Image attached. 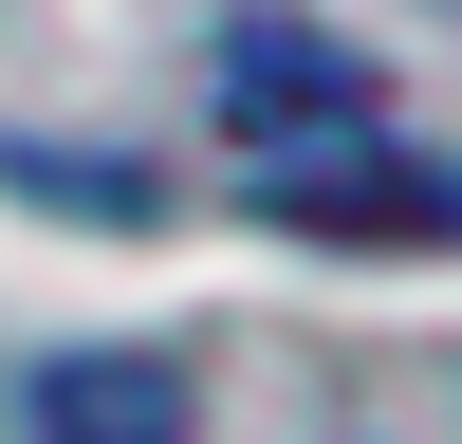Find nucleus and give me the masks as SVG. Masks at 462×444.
<instances>
[{"mask_svg":"<svg viewBox=\"0 0 462 444\" xmlns=\"http://www.w3.org/2000/svg\"><path fill=\"white\" fill-rule=\"evenodd\" d=\"M370 56H333L315 19H222V130L241 148H315V130H370Z\"/></svg>","mask_w":462,"mask_h":444,"instance_id":"nucleus-2","label":"nucleus"},{"mask_svg":"<svg viewBox=\"0 0 462 444\" xmlns=\"http://www.w3.org/2000/svg\"><path fill=\"white\" fill-rule=\"evenodd\" d=\"M444 19H462V0H444Z\"/></svg>","mask_w":462,"mask_h":444,"instance_id":"nucleus-5","label":"nucleus"},{"mask_svg":"<svg viewBox=\"0 0 462 444\" xmlns=\"http://www.w3.org/2000/svg\"><path fill=\"white\" fill-rule=\"evenodd\" d=\"M0 167H19V185H56L74 222H167V185H148V167H56V148H0Z\"/></svg>","mask_w":462,"mask_h":444,"instance_id":"nucleus-4","label":"nucleus"},{"mask_svg":"<svg viewBox=\"0 0 462 444\" xmlns=\"http://www.w3.org/2000/svg\"><path fill=\"white\" fill-rule=\"evenodd\" d=\"M185 426H204V389L167 352H37L19 389V444H185Z\"/></svg>","mask_w":462,"mask_h":444,"instance_id":"nucleus-3","label":"nucleus"},{"mask_svg":"<svg viewBox=\"0 0 462 444\" xmlns=\"http://www.w3.org/2000/svg\"><path fill=\"white\" fill-rule=\"evenodd\" d=\"M259 222L278 241H370V259H462V167L315 130V148H259Z\"/></svg>","mask_w":462,"mask_h":444,"instance_id":"nucleus-1","label":"nucleus"}]
</instances>
